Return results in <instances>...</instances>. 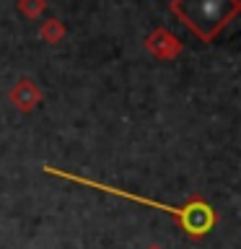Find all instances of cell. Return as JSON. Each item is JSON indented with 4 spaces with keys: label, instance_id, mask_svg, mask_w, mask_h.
I'll return each mask as SVG.
<instances>
[{
    "label": "cell",
    "instance_id": "7a4b0ae2",
    "mask_svg": "<svg viewBox=\"0 0 241 249\" xmlns=\"http://www.w3.org/2000/svg\"><path fill=\"white\" fill-rule=\"evenodd\" d=\"M171 11L200 39L210 42L239 13V3L236 0H174Z\"/></svg>",
    "mask_w": 241,
    "mask_h": 249
},
{
    "label": "cell",
    "instance_id": "6da1fadb",
    "mask_svg": "<svg viewBox=\"0 0 241 249\" xmlns=\"http://www.w3.org/2000/svg\"><path fill=\"white\" fill-rule=\"evenodd\" d=\"M44 171H50V174H54V177H62V179H70V182H78V184L93 187V190H101V192H112V195H117V197L143 202V205H148V208L169 210L171 215L182 218V226L187 229V233H192V236H202V233H207V231H210V226L215 223L213 210H210L202 200H197V197H194V200L189 202V205H184V208H169V205H161V202H153V200H148V197H138V195H132V192H124V190H120V187L96 184V182H91V179H83V177L68 174V171H60V169H54V166H44Z\"/></svg>",
    "mask_w": 241,
    "mask_h": 249
}]
</instances>
